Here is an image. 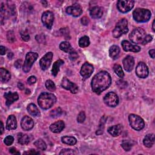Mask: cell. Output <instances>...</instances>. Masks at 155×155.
<instances>
[{"label": "cell", "mask_w": 155, "mask_h": 155, "mask_svg": "<svg viewBox=\"0 0 155 155\" xmlns=\"http://www.w3.org/2000/svg\"><path fill=\"white\" fill-rule=\"evenodd\" d=\"M111 83V78L110 74L105 71L97 73L91 80L92 91L97 94H101L107 89Z\"/></svg>", "instance_id": "1"}, {"label": "cell", "mask_w": 155, "mask_h": 155, "mask_svg": "<svg viewBox=\"0 0 155 155\" xmlns=\"http://www.w3.org/2000/svg\"><path fill=\"white\" fill-rule=\"evenodd\" d=\"M129 38L133 43L142 45L147 44L153 39L150 35L147 34L143 28L140 27L134 28L130 34Z\"/></svg>", "instance_id": "2"}, {"label": "cell", "mask_w": 155, "mask_h": 155, "mask_svg": "<svg viewBox=\"0 0 155 155\" xmlns=\"http://www.w3.org/2000/svg\"><path fill=\"white\" fill-rule=\"evenodd\" d=\"M56 98L55 96L50 93H42L38 97V102L39 107L44 110H47L51 108L55 103Z\"/></svg>", "instance_id": "3"}, {"label": "cell", "mask_w": 155, "mask_h": 155, "mask_svg": "<svg viewBox=\"0 0 155 155\" xmlns=\"http://www.w3.org/2000/svg\"><path fill=\"white\" fill-rule=\"evenodd\" d=\"M151 13L148 9L137 8L133 12L134 19L138 22H145L149 21Z\"/></svg>", "instance_id": "4"}, {"label": "cell", "mask_w": 155, "mask_h": 155, "mask_svg": "<svg viewBox=\"0 0 155 155\" xmlns=\"http://www.w3.org/2000/svg\"><path fill=\"white\" fill-rule=\"evenodd\" d=\"M128 21L126 19L123 18L119 20L116 25L113 31V36L115 38H118L123 34L128 32Z\"/></svg>", "instance_id": "5"}, {"label": "cell", "mask_w": 155, "mask_h": 155, "mask_svg": "<svg viewBox=\"0 0 155 155\" xmlns=\"http://www.w3.org/2000/svg\"><path fill=\"white\" fill-rule=\"evenodd\" d=\"M130 126L134 130L139 131L143 128L145 123L142 117L134 114H131L128 116Z\"/></svg>", "instance_id": "6"}, {"label": "cell", "mask_w": 155, "mask_h": 155, "mask_svg": "<svg viewBox=\"0 0 155 155\" xmlns=\"http://www.w3.org/2000/svg\"><path fill=\"white\" fill-rule=\"evenodd\" d=\"M38 57V54L35 52H28L27 53L23 65L22 70L25 73H27L30 70L33 63L36 61Z\"/></svg>", "instance_id": "7"}, {"label": "cell", "mask_w": 155, "mask_h": 155, "mask_svg": "<svg viewBox=\"0 0 155 155\" xmlns=\"http://www.w3.org/2000/svg\"><path fill=\"white\" fill-rule=\"evenodd\" d=\"M134 7V1L131 0H119L117 3V10L123 13L130 11Z\"/></svg>", "instance_id": "8"}, {"label": "cell", "mask_w": 155, "mask_h": 155, "mask_svg": "<svg viewBox=\"0 0 155 155\" xmlns=\"http://www.w3.org/2000/svg\"><path fill=\"white\" fill-rule=\"evenodd\" d=\"M104 102L107 106L114 107L119 103V97L115 93L109 92L104 96Z\"/></svg>", "instance_id": "9"}, {"label": "cell", "mask_w": 155, "mask_h": 155, "mask_svg": "<svg viewBox=\"0 0 155 155\" xmlns=\"http://www.w3.org/2000/svg\"><path fill=\"white\" fill-rule=\"evenodd\" d=\"M41 20L43 24L48 28L51 29L54 21V15L50 11H46L43 13Z\"/></svg>", "instance_id": "10"}, {"label": "cell", "mask_w": 155, "mask_h": 155, "mask_svg": "<svg viewBox=\"0 0 155 155\" xmlns=\"http://www.w3.org/2000/svg\"><path fill=\"white\" fill-rule=\"evenodd\" d=\"M148 68L143 62H139L136 68V73L139 78H146L148 75Z\"/></svg>", "instance_id": "11"}, {"label": "cell", "mask_w": 155, "mask_h": 155, "mask_svg": "<svg viewBox=\"0 0 155 155\" xmlns=\"http://www.w3.org/2000/svg\"><path fill=\"white\" fill-rule=\"evenodd\" d=\"M53 56L52 52H48L40 59L39 65L42 70H45L50 67L52 61Z\"/></svg>", "instance_id": "12"}, {"label": "cell", "mask_w": 155, "mask_h": 155, "mask_svg": "<svg viewBox=\"0 0 155 155\" xmlns=\"http://www.w3.org/2000/svg\"><path fill=\"white\" fill-rule=\"evenodd\" d=\"M61 86L67 90L71 91V93L75 94L78 92V87L76 84H75L74 83L71 82L69 79H68L67 78L64 77L63 78L62 80V82H61Z\"/></svg>", "instance_id": "13"}, {"label": "cell", "mask_w": 155, "mask_h": 155, "mask_svg": "<svg viewBox=\"0 0 155 155\" xmlns=\"http://www.w3.org/2000/svg\"><path fill=\"white\" fill-rule=\"evenodd\" d=\"M93 70V66L88 62H85L82 65L80 71V73L82 78H84V79H87L91 75Z\"/></svg>", "instance_id": "14"}, {"label": "cell", "mask_w": 155, "mask_h": 155, "mask_svg": "<svg viewBox=\"0 0 155 155\" xmlns=\"http://www.w3.org/2000/svg\"><path fill=\"white\" fill-rule=\"evenodd\" d=\"M66 13L74 17L79 16L82 13L81 7L78 4H75L72 6H69L66 8Z\"/></svg>", "instance_id": "15"}, {"label": "cell", "mask_w": 155, "mask_h": 155, "mask_svg": "<svg viewBox=\"0 0 155 155\" xmlns=\"http://www.w3.org/2000/svg\"><path fill=\"white\" fill-rule=\"evenodd\" d=\"M21 126L24 130L28 131L32 129L34 126L33 120L30 117L25 116L21 121Z\"/></svg>", "instance_id": "16"}, {"label": "cell", "mask_w": 155, "mask_h": 155, "mask_svg": "<svg viewBox=\"0 0 155 155\" xmlns=\"http://www.w3.org/2000/svg\"><path fill=\"white\" fill-rule=\"evenodd\" d=\"M122 46L124 51H133L139 52L140 50V47L136 45H133L128 41L124 40L122 42Z\"/></svg>", "instance_id": "17"}, {"label": "cell", "mask_w": 155, "mask_h": 155, "mask_svg": "<svg viewBox=\"0 0 155 155\" xmlns=\"http://www.w3.org/2000/svg\"><path fill=\"white\" fill-rule=\"evenodd\" d=\"M122 63L124 69L127 71L129 72L131 71L133 68L134 65V60L133 56H127L123 59Z\"/></svg>", "instance_id": "18"}, {"label": "cell", "mask_w": 155, "mask_h": 155, "mask_svg": "<svg viewBox=\"0 0 155 155\" xmlns=\"http://www.w3.org/2000/svg\"><path fill=\"white\" fill-rule=\"evenodd\" d=\"M4 97L6 99L5 104L7 106H10L12 103H13L15 101H17L19 98V96L17 93L14 92L12 93L11 91L7 92L4 94Z\"/></svg>", "instance_id": "19"}, {"label": "cell", "mask_w": 155, "mask_h": 155, "mask_svg": "<svg viewBox=\"0 0 155 155\" xmlns=\"http://www.w3.org/2000/svg\"><path fill=\"white\" fill-rule=\"evenodd\" d=\"M65 127V124L62 120H58L53 124H51L50 126V130L55 133H60Z\"/></svg>", "instance_id": "20"}, {"label": "cell", "mask_w": 155, "mask_h": 155, "mask_svg": "<svg viewBox=\"0 0 155 155\" xmlns=\"http://www.w3.org/2000/svg\"><path fill=\"white\" fill-rule=\"evenodd\" d=\"M103 14L102 8L98 6L93 7L90 10V15L93 19L100 18Z\"/></svg>", "instance_id": "21"}, {"label": "cell", "mask_w": 155, "mask_h": 155, "mask_svg": "<svg viewBox=\"0 0 155 155\" xmlns=\"http://www.w3.org/2000/svg\"><path fill=\"white\" fill-rule=\"evenodd\" d=\"M17 127L16 119L14 115H10L7 120L6 128L8 130H12L16 129Z\"/></svg>", "instance_id": "22"}, {"label": "cell", "mask_w": 155, "mask_h": 155, "mask_svg": "<svg viewBox=\"0 0 155 155\" xmlns=\"http://www.w3.org/2000/svg\"><path fill=\"white\" fill-rule=\"evenodd\" d=\"M122 127L120 124L111 126L108 128V132L113 137L119 136L122 133Z\"/></svg>", "instance_id": "23"}, {"label": "cell", "mask_w": 155, "mask_h": 155, "mask_svg": "<svg viewBox=\"0 0 155 155\" xmlns=\"http://www.w3.org/2000/svg\"><path fill=\"white\" fill-rule=\"evenodd\" d=\"M143 143L145 147H151L154 143V135L153 134H147L143 140Z\"/></svg>", "instance_id": "24"}, {"label": "cell", "mask_w": 155, "mask_h": 155, "mask_svg": "<svg viewBox=\"0 0 155 155\" xmlns=\"http://www.w3.org/2000/svg\"><path fill=\"white\" fill-rule=\"evenodd\" d=\"M27 111L29 114L33 116H39L40 115V112L38 107L34 104H30L27 107Z\"/></svg>", "instance_id": "25"}, {"label": "cell", "mask_w": 155, "mask_h": 155, "mask_svg": "<svg viewBox=\"0 0 155 155\" xmlns=\"http://www.w3.org/2000/svg\"><path fill=\"white\" fill-rule=\"evenodd\" d=\"M120 52V48L117 45H112L109 50V56L112 59H116L117 58Z\"/></svg>", "instance_id": "26"}, {"label": "cell", "mask_w": 155, "mask_h": 155, "mask_svg": "<svg viewBox=\"0 0 155 155\" xmlns=\"http://www.w3.org/2000/svg\"><path fill=\"white\" fill-rule=\"evenodd\" d=\"M64 64V61L62 59H58L56 62H54L53 65V67L51 69V73L54 76H56L59 71V67Z\"/></svg>", "instance_id": "27"}, {"label": "cell", "mask_w": 155, "mask_h": 155, "mask_svg": "<svg viewBox=\"0 0 155 155\" xmlns=\"http://www.w3.org/2000/svg\"><path fill=\"white\" fill-rule=\"evenodd\" d=\"M1 81L2 82H6L9 81L10 79V72L4 68H1Z\"/></svg>", "instance_id": "28"}, {"label": "cell", "mask_w": 155, "mask_h": 155, "mask_svg": "<svg viewBox=\"0 0 155 155\" xmlns=\"http://www.w3.org/2000/svg\"><path fill=\"white\" fill-rule=\"evenodd\" d=\"M59 48L66 53H70L73 51V48L71 47L70 43L67 41H63L59 45Z\"/></svg>", "instance_id": "29"}, {"label": "cell", "mask_w": 155, "mask_h": 155, "mask_svg": "<svg viewBox=\"0 0 155 155\" xmlns=\"http://www.w3.org/2000/svg\"><path fill=\"white\" fill-rule=\"evenodd\" d=\"M61 140L63 143L69 145H74L77 142V140L75 137L72 136H67L62 137Z\"/></svg>", "instance_id": "30"}, {"label": "cell", "mask_w": 155, "mask_h": 155, "mask_svg": "<svg viewBox=\"0 0 155 155\" xmlns=\"http://www.w3.org/2000/svg\"><path fill=\"white\" fill-rule=\"evenodd\" d=\"M29 137L27 134L20 133L18 134V142L21 145H26L29 142Z\"/></svg>", "instance_id": "31"}, {"label": "cell", "mask_w": 155, "mask_h": 155, "mask_svg": "<svg viewBox=\"0 0 155 155\" xmlns=\"http://www.w3.org/2000/svg\"><path fill=\"white\" fill-rule=\"evenodd\" d=\"M90 44V39L87 36H84L81 37L79 40V45L81 47H87Z\"/></svg>", "instance_id": "32"}, {"label": "cell", "mask_w": 155, "mask_h": 155, "mask_svg": "<svg viewBox=\"0 0 155 155\" xmlns=\"http://www.w3.org/2000/svg\"><path fill=\"white\" fill-rule=\"evenodd\" d=\"M34 145L35 147L41 150H45L47 148V145L45 142L42 139H38L34 142Z\"/></svg>", "instance_id": "33"}, {"label": "cell", "mask_w": 155, "mask_h": 155, "mask_svg": "<svg viewBox=\"0 0 155 155\" xmlns=\"http://www.w3.org/2000/svg\"><path fill=\"white\" fill-rule=\"evenodd\" d=\"M113 70L115 72V73L119 77V78H123L124 76V71L122 70V68L121 66L119 64H115L113 66Z\"/></svg>", "instance_id": "34"}, {"label": "cell", "mask_w": 155, "mask_h": 155, "mask_svg": "<svg viewBox=\"0 0 155 155\" xmlns=\"http://www.w3.org/2000/svg\"><path fill=\"white\" fill-rule=\"evenodd\" d=\"M45 87L47 90L50 91H54L56 90V86L51 80H47L45 82Z\"/></svg>", "instance_id": "35"}, {"label": "cell", "mask_w": 155, "mask_h": 155, "mask_svg": "<svg viewBox=\"0 0 155 155\" xmlns=\"http://www.w3.org/2000/svg\"><path fill=\"white\" fill-rule=\"evenodd\" d=\"M121 146L124 149V150L127 151H130L132 147L131 142L128 140H124L122 141V142L121 143Z\"/></svg>", "instance_id": "36"}, {"label": "cell", "mask_w": 155, "mask_h": 155, "mask_svg": "<svg viewBox=\"0 0 155 155\" xmlns=\"http://www.w3.org/2000/svg\"><path fill=\"white\" fill-rule=\"evenodd\" d=\"M62 113V110L60 108H57L51 111L50 116L52 117H57L61 116Z\"/></svg>", "instance_id": "37"}, {"label": "cell", "mask_w": 155, "mask_h": 155, "mask_svg": "<svg viewBox=\"0 0 155 155\" xmlns=\"http://www.w3.org/2000/svg\"><path fill=\"white\" fill-rule=\"evenodd\" d=\"M13 141H14V138L12 136H7V137H5V139L4 140V142L7 146L11 145L13 143Z\"/></svg>", "instance_id": "38"}, {"label": "cell", "mask_w": 155, "mask_h": 155, "mask_svg": "<svg viewBox=\"0 0 155 155\" xmlns=\"http://www.w3.org/2000/svg\"><path fill=\"white\" fill-rule=\"evenodd\" d=\"M85 119V114L84 111H81L77 117V120L79 123H83Z\"/></svg>", "instance_id": "39"}, {"label": "cell", "mask_w": 155, "mask_h": 155, "mask_svg": "<svg viewBox=\"0 0 155 155\" xmlns=\"http://www.w3.org/2000/svg\"><path fill=\"white\" fill-rule=\"evenodd\" d=\"M59 154H75V152L72 149L65 148V149H62Z\"/></svg>", "instance_id": "40"}, {"label": "cell", "mask_w": 155, "mask_h": 155, "mask_svg": "<svg viewBox=\"0 0 155 155\" xmlns=\"http://www.w3.org/2000/svg\"><path fill=\"white\" fill-rule=\"evenodd\" d=\"M21 38L22 39L25 41H27L30 39V36L28 34V33L25 31H22L21 33Z\"/></svg>", "instance_id": "41"}, {"label": "cell", "mask_w": 155, "mask_h": 155, "mask_svg": "<svg viewBox=\"0 0 155 155\" xmlns=\"http://www.w3.org/2000/svg\"><path fill=\"white\" fill-rule=\"evenodd\" d=\"M7 39L9 42H13L15 41V36L13 31H10L7 33Z\"/></svg>", "instance_id": "42"}, {"label": "cell", "mask_w": 155, "mask_h": 155, "mask_svg": "<svg viewBox=\"0 0 155 155\" xmlns=\"http://www.w3.org/2000/svg\"><path fill=\"white\" fill-rule=\"evenodd\" d=\"M69 58L71 61H75L76 59H77V58H78V54L76 51H72L69 54Z\"/></svg>", "instance_id": "43"}, {"label": "cell", "mask_w": 155, "mask_h": 155, "mask_svg": "<svg viewBox=\"0 0 155 155\" xmlns=\"http://www.w3.org/2000/svg\"><path fill=\"white\" fill-rule=\"evenodd\" d=\"M36 77L34 76H31L29 77V78H28V79H27L28 83L29 84H30V85L35 84V83L36 82Z\"/></svg>", "instance_id": "44"}, {"label": "cell", "mask_w": 155, "mask_h": 155, "mask_svg": "<svg viewBox=\"0 0 155 155\" xmlns=\"http://www.w3.org/2000/svg\"><path fill=\"white\" fill-rule=\"evenodd\" d=\"M81 22H82V24L83 25H87L89 24V22H90V20H89V19H88L87 17L84 16V17L81 19Z\"/></svg>", "instance_id": "45"}, {"label": "cell", "mask_w": 155, "mask_h": 155, "mask_svg": "<svg viewBox=\"0 0 155 155\" xmlns=\"http://www.w3.org/2000/svg\"><path fill=\"white\" fill-rule=\"evenodd\" d=\"M9 152H10V153H12V154H20V153H19V151H18L16 150V149L15 148H14V147L11 148L9 150Z\"/></svg>", "instance_id": "46"}, {"label": "cell", "mask_w": 155, "mask_h": 155, "mask_svg": "<svg viewBox=\"0 0 155 155\" xmlns=\"http://www.w3.org/2000/svg\"><path fill=\"white\" fill-rule=\"evenodd\" d=\"M22 65V61L21 60H18L15 62V66L17 68H19L21 67Z\"/></svg>", "instance_id": "47"}, {"label": "cell", "mask_w": 155, "mask_h": 155, "mask_svg": "<svg viewBox=\"0 0 155 155\" xmlns=\"http://www.w3.org/2000/svg\"><path fill=\"white\" fill-rule=\"evenodd\" d=\"M0 49H1V55L5 54V53H6V51H7V48L1 45L0 47Z\"/></svg>", "instance_id": "48"}, {"label": "cell", "mask_w": 155, "mask_h": 155, "mask_svg": "<svg viewBox=\"0 0 155 155\" xmlns=\"http://www.w3.org/2000/svg\"><path fill=\"white\" fill-rule=\"evenodd\" d=\"M149 54H150V56L151 57V58L154 59V54H155L154 49L150 50L149 51Z\"/></svg>", "instance_id": "49"}, {"label": "cell", "mask_w": 155, "mask_h": 155, "mask_svg": "<svg viewBox=\"0 0 155 155\" xmlns=\"http://www.w3.org/2000/svg\"><path fill=\"white\" fill-rule=\"evenodd\" d=\"M18 87L20 90H24V85L22 82H18Z\"/></svg>", "instance_id": "50"}, {"label": "cell", "mask_w": 155, "mask_h": 155, "mask_svg": "<svg viewBox=\"0 0 155 155\" xmlns=\"http://www.w3.org/2000/svg\"><path fill=\"white\" fill-rule=\"evenodd\" d=\"M39 154V152H36L35 151V150H31V151H28V152H25V153H24V154Z\"/></svg>", "instance_id": "51"}, {"label": "cell", "mask_w": 155, "mask_h": 155, "mask_svg": "<svg viewBox=\"0 0 155 155\" xmlns=\"http://www.w3.org/2000/svg\"><path fill=\"white\" fill-rule=\"evenodd\" d=\"M1 134H2L3 131H4V124H3L2 121H1Z\"/></svg>", "instance_id": "52"}, {"label": "cell", "mask_w": 155, "mask_h": 155, "mask_svg": "<svg viewBox=\"0 0 155 155\" xmlns=\"http://www.w3.org/2000/svg\"><path fill=\"white\" fill-rule=\"evenodd\" d=\"M12 56H13V53H9L8 54V57L9 59H12Z\"/></svg>", "instance_id": "53"}, {"label": "cell", "mask_w": 155, "mask_h": 155, "mask_svg": "<svg viewBox=\"0 0 155 155\" xmlns=\"http://www.w3.org/2000/svg\"><path fill=\"white\" fill-rule=\"evenodd\" d=\"M152 27H153V31H154V20L153 21V23H152Z\"/></svg>", "instance_id": "54"}, {"label": "cell", "mask_w": 155, "mask_h": 155, "mask_svg": "<svg viewBox=\"0 0 155 155\" xmlns=\"http://www.w3.org/2000/svg\"><path fill=\"white\" fill-rule=\"evenodd\" d=\"M30 93V90H26V93L27 94H28V93Z\"/></svg>", "instance_id": "55"}]
</instances>
